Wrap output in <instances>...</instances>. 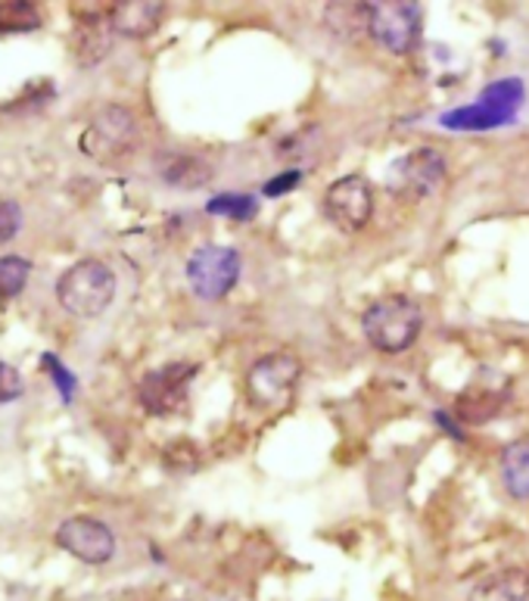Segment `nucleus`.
<instances>
[{"label": "nucleus", "mask_w": 529, "mask_h": 601, "mask_svg": "<svg viewBox=\"0 0 529 601\" xmlns=\"http://www.w3.org/2000/svg\"><path fill=\"white\" fill-rule=\"evenodd\" d=\"M324 216L343 234H359L374 216V187L362 175H343L324 194Z\"/></svg>", "instance_id": "obj_10"}, {"label": "nucleus", "mask_w": 529, "mask_h": 601, "mask_svg": "<svg viewBox=\"0 0 529 601\" xmlns=\"http://www.w3.org/2000/svg\"><path fill=\"white\" fill-rule=\"evenodd\" d=\"M524 100H527V88L520 78H498L489 88H483L474 103L442 112L439 125L452 128V131H493V128L514 122Z\"/></svg>", "instance_id": "obj_3"}, {"label": "nucleus", "mask_w": 529, "mask_h": 601, "mask_svg": "<svg viewBox=\"0 0 529 601\" xmlns=\"http://www.w3.org/2000/svg\"><path fill=\"white\" fill-rule=\"evenodd\" d=\"M32 265L22 255H0V303L16 299L19 293L29 284Z\"/></svg>", "instance_id": "obj_19"}, {"label": "nucleus", "mask_w": 529, "mask_h": 601, "mask_svg": "<svg viewBox=\"0 0 529 601\" xmlns=\"http://www.w3.org/2000/svg\"><path fill=\"white\" fill-rule=\"evenodd\" d=\"M511 400V383L505 381L493 368H483L480 374H474V381L467 383L455 400V418L464 424H486L495 415L505 412V405Z\"/></svg>", "instance_id": "obj_11"}, {"label": "nucleus", "mask_w": 529, "mask_h": 601, "mask_svg": "<svg viewBox=\"0 0 529 601\" xmlns=\"http://www.w3.org/2000/svg\"><path fill=\"white\" fill-rule=\"evenodd\" d=\"M362 330H365L367 343L377 352L399 356L418 343L420 330H423V309L411 296L386 293L367 306L362 315Z\"/></svg>", "instance_id": "obj_1"}, {"label": "nucleus", "mask_w": 529, "mask_h": 601, "mask_svg": "<svg viewBox=\"0 0 529 601\" xmlns=\"http://www.w3.org/2000/svg\"><path fill=\"white\" fill-rule=\"evenodd\" d=\"M367 17H371V3H330L324 22L337 35L359 37L367 32Z\"/></svg>", "instance_id": "obj_18"}, {"label": "nucleus", "mask_w": 529, "mask_h": 601, "mask_svg": "<svg viewBox=\"0 0 529 601\" xmlns=\"http://www.w3.org/2000/svg\"><path fill=\"white\" fill-rule=\"evenodd\" d=\"M299 182H302V172H299V168H290V172L274 175L272 182L262 187V194H265V197H284V194H290Z\"/></svg>", "instance_id": "obj_25"}, {"label": "nucleus", "mask_w": 529, "mask_h": 601, "mask_svg": "<svg viewBox=\"0 0 529 601\" xmlns=\"http://www.w3.org/2000/svg\"><path fill=\"white\" fill-rule=\"evenodd\" d=\"M56 299L75 318H97L115 299V272L100 259H81L59 274Z\"/></svg>", "instance_id": "obj_2"}, {"label": "nucleus", "mask_w": 529, "mask_h": 601, "mask_svg": "<svg viewBox=\"0 0 529 601\" xmlns=\"http://www.w3.org/2000/svg\"><path fill=\"white\" fill-rule=\"evenodd\" d=\"M22 396V374L13 364L0 362V405L13 402Z\"/></svg>", "instance_id": "obj_24"}, {"label": "nucleus", "mask_w": 529, "mask_h": 601, "mask_svg": "<svg viewBox=\"0 0 529 601\" xmlns=\"http://www.w3.org/2000/svg\"><path fill=\"white\" fill-rule=\"evenodd\" d=\"M110 37H112L110 17H100V13L78 17L73 35V47L75 54H78V63H85V66L100 63V59L107 56V51H110Z\"/></svg>", "instance_id": "obj_15"}, {"label": "nucleus", "mask_w": 529, "mask_h": 601, "mask_svg": "<svg viewBox=\"0 0 529 601\" xmlns=\"http://www.w3.org/2000/svg\"><path fill=\"white\" fill-rule=\"evenodd\" d=\"M498 471L508 495L517 502H529V437L514 439L502 449Z\"/></svg>", "instance_id": "obj_16"}, {"label": "nucleus", "mask_w": 529, "mask_h": 601, "mask_svg": "<svg viewBox=\"0 0 529 601\" xmlns=\"http://www.w3.org/2000/svg\"><path fill=\"white\" fill-rule=\"evenodd\" d=\"M445 156L437 146H418L411 153H405L401 160L389 165L386 172V187L396 197H408V200H423L430 194H437L442 182H445Z\"/></svg>", "instance_id": "obj_6"}, {"label": "nucleus", "mask_w": 529, "mask_h": 601, "mask_svg": "<svg viewBox=\"0 0 529 601\" xmlns=\"http://www.w3.org/2000/svg\"><path fill=\"white\" fill-rule=\"evenodd\" d=\"M240 272H243L240 253L224 243H202L187 259V284L194 296H200L206 303H219L234 291Z\"/></svg>", "instance_id": "obj_5"}, {"label": "nucleus", "mask_w": 529, "mask_h": 601, "mask_svg": "<svg viewBox=\"0 0 529 601\" xmlns=\"http://www.w3.org/2000/svg\"><path fill=\"white\" fill-rule=\"evenodd\" d=\"M19 228H22V212L16 203L0 200V247L16 238Z\"/></svg>", "instance_id": "obj_23"}, {"label": "nucleus", "mask_w": 529, "mask_h": 601, "mask_svg": "<svg viewBox=\"0 0 529 601\" xmlns=\"http://www.w3.org/2000/svg\"><path fill=\"white\" fill-rule=\"evenodd\" d=\"M165 3L153 0H134V3H115L110 13V25L115 35L125 37H146L153 35L163 22Z\"/></svg>", "instance_id": "obj_13"}, {"label": "nucleus", "mask_w": 529, "mask_h": 601, "mask_svg": "<svg viewBox=\"0 0 529 601\" xmlns=\"http://www.w3.org/2000/svg\"><path fill=\"white\" fill-rule=\"evenodd\" d=\"M41 25V13L35 3H0V35H16V32H35Z\"/></svg>", "instance_id": "obj_21"}, {"label": "nucleus", "mask_w": 529, "mask_h": 601, "mask_svg": "<svg viewBox=\"0 0 529 601\" xmlns=\"http://www.w3.org/2000/svg\"><path fill=\"white\" fill-rule=\"evenodd\" d=\"M159 175L168 187H181V190H197L202 184H209L212 178V165L206 163L202 156L194 153H172L165 156L159 165Z\"/></svg>", "instance_id": "obj_17"}, {"label": "nucleus", "mask_w": 529, "mask_h": 601, "mask_svg": "<svg viewBox=\"0 0 529 601\" xmlns=\"http://www.w3.org/2000/svg\"><path fill=\"white\" fill-rule=\"evenodd\" d=\"M529 599V570L524 567H502L489 577H483L471 589L467 601H527Z\"/></svg>", "instance_id": "obj_14"}, {"label": "nucleus", "mask_w": 529, "mask_h": 601, "mask_svg": "<svg viewBox=\"0 0 529 601\" xmlns=\"http://www.w3.org/2000/svg\"><path fill=\"white\" fill-rule=\"evenodd\" d=\"M41 368L54 374V383H56V390H59V396H63V402H73V396H75L73 371H66V368H63V362L56 359L54 352H44V356H41Z\"/></svg>", "instance_id": "obj_22"}, {"label": "nucleus", "mask_w": 529, "mask_h": 601, "mask_svg": "<svg viewBox=\"0 0 529 601\" xmlns=\"http://www.w3.org/2000/svg\"><path fill=\"white\" fill-rule=\"evenodd\" d=\"M302 381V362L293 352H268L246 371V396L262 412H280L296 396Z\"/></svg>", "instance_id": "obj_4"}, {"label": "nucleus", "mask_w": 529, "mask_h": 601, "mask_svg": "<svg viewBox=\"0 0 529 601\" xmlns=\"http://www.w3.org/2000/svg\"><path fill=\"white\" fill-rule=\"evenodd\" d=\"M137 144V122L125 107H103L81 134V150L97 163L125 160Z\"/></svg>", "instance_id": "obj_9"}, {"label": "nucleus", "mask_w": 529, "mask_h": 601, "mask_svg": "<svg viewBox=\"0 0 529 601\" xmlns=\"http://www.w3.org/2000/svg\"><path fill=\"white\" fill-rule=\"evenodd\" d=\"M433 418H437V424L442 427V434H449V437H455L458 442H464V434H461V427H458L455 420H449V415H445V412H437Z\"/></svg>", "instance_id": "obj_26"}, {"label": "nucleus", "mask_w": 529, "mask_h": 601, "mask_svg": "<svg viewBox=\"0 0 529 601\" xmlns=\"http://www.w3.org/2000/svg\"><path fill=\"white\" fill-rule=\"evenodd\" d=\"M423 29V10L420 3H401V0H386V3H371L367 17V35L374 37L389 54H408L415 51Z\"/></svg>", "instance_id": "obj_8"}, {"label": "nucleus", "mask_w": 529, "mask_h": 601, "mask_svg": "<svg viewBox=\"0 0 529 601\" xmlns=\"http://www.w3.org/2000/svg\"><path fill=\"white\" fill-rule=\"evenodd\" d=\"M56 546L66 548L85 565H107L115 555V536L103 521L78 514L56 527Z\"/></svg>", "instance_id": "obj_12"}, {"label": "nucleus", "mask_w": 529, "mask_h": 601, "mask_svg": "<svg viewBox=\"0 0 529 601\" xmlns=\"http://www.w3.org/2000/svg\"><path fill=\"white\" fill-rule=\"evenodd\" d=\"M209 216H224V219L250 221L258 216V200L250 194H219L206 203Z\"/></svg>", "instance_id": "obj_20"}, {"label": "nucleus", "mask_w": 529, "mask_h": 601, "mask_svg": "<svg viewBox=\"0 0 529 601\" xmlns=\"http://www.w3.org/2000/svg\"><path fill=\"white\" fill-rule=\"evenodd\" d=\"M197 374H200V364L194 362H168L144 374V381L137 383V400L144 405L146 415L168 418V415L184 412L190 383Z\"/></svg>", "instance_id": "obj_7"}]
</instances>
